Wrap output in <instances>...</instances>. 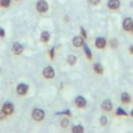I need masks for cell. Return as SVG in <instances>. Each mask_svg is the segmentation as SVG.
<instances>
[{"label":"cell","mask_w":133,"mask_h":133,"mask_svg":"<svg viewBox=\"0 0 133 133\" xmlns=\"http://www.w3.org/2000/svg\"><path fill=\"white\" fill-rule=\"evenodd\" d=\"M31 115H32V117H33V119H35V121H42L43 118H44V116H45V113H44V111L42 110V109H34L33 111H32V113H31Z\"/></svg>","instance_id":"6da1fadb"},{"label":"cell","mask_w":133,"mask_h":133,"mask_svg":"<svg viewBox=\"0 0 133 133\" xmlns=\"http://www.w3.org/2000/svg\"><path fill=\"white\" fill-rule=\"evenodd\" d=\"M36 9L39 12H46L48 10V3L45 0H39L36 3Z\"/></svg>","instance_id":"7a4b0ae2"},{"label":"cell","mask_w":133,"mask_h":133,"mask_svg":"<svg viewBox=\"0 0 133 133\" xmlns=\"http://www.w3.org/2000/svg\"><path fill=\"white\" fill-rule=\"evenodd\" d=\"M43 75L45 78H48V79H51L54 77V70L51 68V66H47L44 69V72H43Z\"/></svg>","instance_id":"3957f363"},{"label":"cell","mask_w":133,"mask_h":133,"mask_svg":"<svg viewBox=\"0 0 133 133\" xmlns=\"http://www.w3.org/2000/svg\"><path fill=\"white\" fill-rule=\"evenodd\" d=\"M2 111L5 114H11L14 112V105L11 103H5L2 106Z\"/></svg>","instance_id":"277c9868"},{"label":"cell","mask_w":133,"mask_h":133,"mask_svg":"<svg viewBox=\"0 0 133 133\" xmlns=\"http://www.w3.org/2000/svg\"><path fill=\"white\" fill-rule=\"evenodd\" d=\"M27 90H28V85L25 84V83H20V84L17 86V91H18V94L21 95V96L25 95V94L27 92Z\"/></svg>","instance_id":"5b68a950"},{"label":"cell","mask_w":133,"mask_h":133,"mask_svg":"<svg viewBox=\"0 0 133 133\" xmlns=\"http://www.w3.org/2000/svg\"><path fill=\"white\" fill-rule=\"evenodd\" d=\"M132 26H133V22L130 18H126L124 21H123V28L127 31L131 30L132 29Z\"/></svg>","instance_id":"8992f818"},{"label":"cell","mask_w":133,"mask_h":133,"mask_svg":"<svg viewBox=\"0 0 133 133\" xmlns=\"http://www.w3.org/2000/svg\"><path fill=\"white\" fill-rule=\"evenodd\" d=\"M95 45L98 49H103L106 45V41L104 37H97L96 38V42H95Z\"/></svg>","instance_id":"52a82bcc"},{"label":"cell","mask_w":133,"mask_h":133,"mask_svg":"<svg viewBox=\"0 0 133 133\" xmlns=\"http://www.w3.org/2000/svg\"><path fill=\"white\" fill-rule=\"evenodd\" d=\"M107 5L110 9H117L121 5V2H119V0H109Z\"/></svg>","instance_id":"ba28073f"},{"label":"cell","mask_w":133,"mask_h":133,"mask_svg":"<svg viewBox=\"0 0 133 133\" xmlns=\"http://www.w3.org/2000/svg\"><path fill=\"white\" fill-rule=\"evenodd\" d=\"M22 51H23V46L21 44H19V43H15L14 46H12V52L16 55H19V54L22 53Z\"/></svg>","instance_id":"9c48e42d"},{"label":"cell","mask_w":133,"mask_h":133,"mask_svg":"<svg viewBox=\"0 0 133 133\" xmlns=\"http://www.w3.org/2000/svg\"><path fill=\"white\" fill-rule=\"evenodd\" d=\"M75 104H76L78 107L82 108V107H84V106L86 105V100H85L83 97H77L76 100H75Z\"/></svg>","instance_id":"30bf717a"},{"label":"cell","mask_w":133,"mask_h":133,"mask_svg":"<svg viewBox=\"0 0 133 133\" xmlns=\"http://www.w3.org/2000/svg\"><path fill=\"white\" fill-rule=\"evenodd\" d=\"M102 108L105 111H110L112 109V103H111V101L110 100H105L102 103Z\"/></svg>","instance_id":"8fae6325"},{"label":"cell","mask_w":133,"mask_h":133,"mask_svg":"<svg viewBox=\"0 0 133 133\" xmlns=\"http://www.w3.org/2000/svg\"><path fill=\"white\" fill-rule=\"evenodd\" d=\"M73 45H74L75 47H81V46H83V45H84L83 38L80 37V36H75V37L73 38Z\"/></svg>","instance_id":"7c38bea8"},{"label":"cell","mask_w":133,"mask_h":133,"mask_svg":"<svg viewBox=\"0 0 133 133\" xmlns=\"http://www.w3.org/2000/svg\"><path fill=\"white\" fill-rule=\"evenodd\" d=\"M50 38V33L48 31H43L42 34H41V41L44 42V43H47Z\"/></svg>","instance_id":"4fadbf2b"},{"label":"cell","mask_w":133,"mask_h":133,"mask_svg":"<svg viewBox=\"0 0 133 133\" xmlns=\"http://www.w3.org/2000/svg\"><path fill=\"white\" fill-rule=\"evenodd\" d=\"M68 63L69 64H71V65H73V64H75L76 63V61H77V57L75 56V55H70L69 57H68Z\"/></svg>","instance_id":"5bb4252c"},{"label":"cell","mask_w":133,"mask_h":133,"mask_svg":"<svg viewBox=\"0 0 133 133\" xmlns=\"http://www.w3.org/2000/svg\"><path fill=\"white\" fill-rule=\"evenodd\" d=\"M94 69H95V72L98 73V74H102V73H103V66H102V64H100V63H95Z\"/></svg>","instance_id":"9a60e30c"},{"label":"cell","mask_w":133,"mask_h":133,"mask_svg":"<svg viewBox=\"0 0 133 133\" xmlns=\"http://www.w3.org/2000/svg\"><path fill=\"white\" fill-rule=\"evenodd\" d=\"M121 99H122V102H123V103H129V102H130V96H129V94H127V92H123Z\"/></svg>","instance_id":"2e32d148"},{"label":"cell","mask_w":133,"mask_h":133,"mask_svg":"<svg viewBox=\"0 0 133 133\" xmlns=\"http://www.w3.org/2000/svg\"><path fill=\"white\" fill-rule=\"evenodd\" d=\"M83 127L82 126H80V125H78V126H75V127H73V129H72V131L74 132V133H81V132H83Z\"/></svg>","instance_id":"e0dca14e"},{"label":"cell","mask_w":133,"mask_h":133,"mask_svg":"<svg viewBox=\"0 0 133 133\" xmlns=\"http://www.w3.org/2000/svg\"><path fill=\"white\" fill-rule=\"evenodd\" d=\"M84 52H85V54H86L87 58H88V59H91V52H90L89 48H88L86 45H84Z\"/></svg>","instance_id":"ac0fdd59"},{"label":"cell","mask_w":133,"mask_h":133,"mask_svg":"<svg viewBox=\"0 0 133 133\" xmlns=\"http://www.w3.org/2000/svg\"><path fill=\"white\" fill-rule=\"evenodd\" d=\"M10 4V0H0V5L2 7H8Z\"/></svg>","instance_id":"d6986e66"},{"label":"cell","mask_w":133,"mask_h":133,"mask_svg":"<svg viewBox=\"0 0 133 133\" xmlns=\"http://www.w3.org/2000/svg\"><path fill=\"white\" fill-rule=\"evenodd\" d=\"M116 114H117V115H125V116H126V115H127V112L124 111L121 107H118L117 110H116Z\"/></svg>","instance_id":"ffe728a7"},{"label":"cell","mask_w":133,"mask_h":133,"mask_svg":"<svg viewBox=\"0 0 133 133\" xmlns=\"http://www.w3.org/2000/svg\"><path fill=\"white\" fill-rule=\"evenodd\" d=\"M100 124H101L102 126H105V125L107 124V117H106L105 115L101 116V118H100Z\"/></svg>","instance_id":"44dd1931"},{"label":"cell","mask_w":133,"mask_h":133,"mask_svg":"<svg viewBox=\"0 0 133 133\" xmlns=\"http://www.w3.org/2000/svg\"><path fill=\"white\" fill-rule=\"evenodd\" d=\"M110 46H111V48L115 49V48L117 47V41H116V39H114V38H112V39L110 41Z\"/></svg>","instance_id":"7402d4cb"},{"label":"cell","mask_w":133,"mask_h":133,"mask_svg":"<svg viewBox=\"0 0 133 133\" xmlns=\"http://www.w3.org/2000/svg\"><path fill=\"white\" fill-rule=\"evenodd\" d=\"M60 124H61V127H62V128H65V127H68V126H69L70 122H69L66 118H64V119H62V121H61V123H60Z\"/></svg>","instance_id":"603a6c76"},{"label":"cell","mask_w":133,"mask_h":133,"mask_svg":"<svg viewBox=\"0 0 133 133\" xmlns=\"http://www.w3.org/2000/svg\"><path fill=\"white\" fill-rule=\"evenodd\" d=\"M89 3L91 5H98L100 3V0H89Z\"/></svg>","instance_id":"cb8c5ba5"},{"label":"cell","mask_w":133,"mask_h":133,"mask_svg":"<svg viewBox=\"0 0 133 133\" xmlns=\"http://www.w3.org/2000/svg\"><path fill=\"white\" fill-rule=\"evenodd\" d=\"M49 55H50V58H51V59H53V57H54V48H52V49L50 50Z\"/></svg>","instance_id":"d4e9b609"},{"label":"cell","mask_w":133,"mask_h":133,"mask_svg":"<svg viewBox=\"0 0 133 133\" xmlns=\"http://www.w3.org/2000/svg\"><path fill=\"white\" fill-rule=\"evenodd\" d=\"M80 31H81V34L83 35V38H85V37H86V32H85V30H84L83 28H80Z\"/></svg>","instance_id":"484cf974"},{"label":"cell","mask_w":133,"mask_h":133,"mask_svg":"<svg viewBox=\"0 0 133 133\" xmlns=\"http://www.w3.org/2000/svg\"><path fill=\"white\" fill-rule=\"evenodd\" d=\"M4 35H5V31H4V29H3V28H0V36L3 37Z\"/></svg>","instance_id":"4316f807"},{"label":"cell","mask_w":133,"mask_h":133,"mask_svg":"<svg viewBox=\"0 0 133 133\" xmlns=\"http://www.w3.org/2000/svg\"><path fill=\"white\" fill-rule=\"evenodd\" d=\"M5 115H6V114H5L3 111H0V119H3V118L5 117Z\"/></svg>","instance_id":"83f0119b"},{"label":"cell","mask_w":133,"mask_h":133,"mask_svg":"<svg viewBox=\"0 0 133 133\" xmlns=\"http://www.w3.org/2000/svg\"><path fill=\"white\" fill-rule=\"evenodd\" d=\"M129 50H130V53H131V54H133V46H130Z\"/></svg>","instance_id":"f1b7e54d"},{"label":"cell","mask_w":133,"mask_h":133,"mask_svg":"<svg viewBox=\"0 0 133 133\" xmlns=\"http://www.w3.org/2000/svg\"><path fill=\"white\" fill-rule=\"evenodd\" d=\"M131 115L133 116V109H132V111H131Z\"/></svg>","instance_id":"f546056e"},{"label":"cell","mask_w":133,"mask_h":133,"mask_svg":"<svg viewBox=\"0 0 133 133\" xmlns=\"http://www.w3.org/2000/svg\"><path fill=\"white\" fill-rule=\"evenodd\" d=\"M131 30H132V33H133V26H132V29Z\"/></svg>","instance_id":"4dcf8cb0"}]
</instances>
